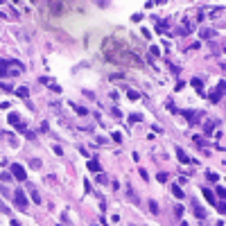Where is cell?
I'll use <instances>...</instances> for the list:
<instances>
[{
	"mask_svg": "<svg viewBox=\"0 0 226 226\" xmlns=\"http://www.w3.org/2000/svg\"><path fill=\"white\" fill-rule=\"evenodd\" d=\"M14 204L20 208V210H27V197H25V192H23L20 188H14Z\"/></svg>",
	"mask_w": 226,
	"mask_h": 226,
	"instance_id": "obj_1",
	"label": "cell"
},
{
	"mask_svg": "<svg viewBox=\"0 0 226 226\" xmlns=\"http://www.w3.org/2000/svg\"><path fill=\"white\" fill-rule=\"evenodd\" d=\"M9 172H11V176H16L18 181H27V172H25V167H23L20 163H14Z\"/></svg>",
	"mask_w": 226,
	"mask_h": 226,
	"instance_id": "obj_2",
	"label": "cell"
},
{
	"mask_svg": "<svg viewBox=\"0 0 226 226\" xmlns=\"http://www.w3.org/2000/svg\"><path fill=\"white\" fill-rule=\"evenodd\" d=\"M222 97H224V82H219L215 91H210V93H208V100H210L213 104H217L219 100H222Z\"/></svg>",
	"mask_w": 226,
	"mask_h": 226,
	"instance_id": "obj_3",
	"label": "cell"
},
{
	"mask_svg": "<svg viewBox=\"0 0 226 226\" xmlns=\"http://www.w3.org/2000/svg\"><path fill=\"white\" fill-rule=\"evenodd\" d=\"M179 113H181V115H185L190 124H197V122L201 120V111H179Z\"/></svg>",
	"mask_w": 226,
	"mask_h": 226,
	"instance_id": "obj_4",
	"label": "cell"
},
{
	"mask_svg": "<svg viewBox=\"0 0 226 226\" xmlns=\"http://www.w3.org/2000/svg\"><path fill=\"white\" fill-rule=\"evenodd\" d=\"M7 120H9V124H14V127H18L20 131H25V122L20 120V115H18V113H9V115H7Z\"/></svg>",
	"mask_w": 226,
	"mask_h": 226,
	"instance_id": "obj_5",
	"label": "cell"
},
{
	"mask_svg": "<svg viewBox=\"0 0 226 226\" xmlns=\"http://www.w3.org/2000/svg\"><path fill=\"white\" fill-rule=\"evenodd\" d=\"M14 63H16V61H2V59H0V79H2V77H7V75H11V72H14V70H9V68L14 66Z\"/></svg>",
	"mask_w": 226,
	"mask_h": 226,
	"instance_id": "obj_6",
	"label": "cell"
},
{
	"mask_svg": "<svg viewBox=\"0 0 226 226\" xmlns=\"http://www.w3.org/2000/svg\"><path fill=\"white\" fill-rule=\"evenodd\" d=\"M190 84H192V88H195L197 93H199V95H204V82H201L199 77H195V79H192Z\"/></svg>",
	"mask_w": 226,
	"mask_h": 226,
	"instance_id": "obj_7",
	"label": "cell"
},
{
	"mask_svg": "<svg viewBox=\"0 0 226 226\" xmlns=\"http://www.w3.org/2000/svg\"><path fill=\"white\" fill-rule=\"evenodd\" d=\"M201 192H204V197H206V201H208V204L217 206V201H215V195H213V192H210V190H208V188H204V190H201Z\"/></svg>",
	"mask_w": 226,
	"mask_h": 226,
	"instance_id": "obj_8",
	"label": "cell"
},
{
	"mask_svg": "<svg viewBox=\"0 0 226 226\" xmlns=\"http://www.w3.org/2000/svg\"><path fill=\"white\" fill-rule=\"evenodd\" d=\"M217 124H219V122H206V127H204V136H213V131H215Z\"/></svg>",
	"mask_w": 226,
	"mask_h": 226,
	"instance_id": "obj_9",
	"label": "cell"
},
{
	"mask_svg": "<svg viewBox=\"0 0 226 226\" xmlns=\"http://www.w3.org/2000/svg\"><path fill=\"white\" fill-rule=\"evenodd\" d=\"M14 93H16V95H18V97H23V100H27V97H30V91H27L25 86H20V88H16Z\"/></svg>",
	"mask_w": 226,
	"mask_h": 226,
	"instance_id": "obj_10",
	"label": "cell"
},
{
	"mask_svg": "<svg viewBox=\"0 0 226 226\" xmlns=\"http://www.w3.org/2000/svg\"><path fill=\"white\" fill-rule=\"evenodd\" d=\"M176 158L181 161V163H190V158H188V156H185V152H183L181 147H176Z\"/></svg>",
	"mask_w": 226,
	"mask_h": 226,
	"instance_id": "obj_11",
	"label": "cell"
},
{
	"mask_svg": "<svg viewBox=\"0 0 226 226\" xmlns=\"http://www.w3.org/2000/svg\"><path fill=\"white\" fill-rule=\"evenodd\" d=\"M86 167H88L91 172H102V170H100V163H97L95 158H93V161H88V163H86Z\"/></svg>",
	"mask_w": 226,
	"mask_h": 226,
	"instance_id": "obj_12",
	"label": "cell"
},
{
	"mask_svg": "<svg viewBox=\"0 0 226 226\" xmlns=\"http://www.w3.org/2000/svg\"><path fill=\"white\" fill-rule=\"evenodd\" d=\"M172 195H174L176 197V199H183V197H185V192H183V190L181 188H179V185L174 183V185H172Z\"/></svg>",
	"mask_w": 226,
	"mask_h": 226,
	"instance_id": "obj_13",
	"label": "cell"
},
{
	"mask_svg": "<svg viewBox=\"0 0 226 226\" xmlns=\"http://www.w3.org/2000/svg\"><path fill=\"white\" fill-rule=\"evenodd\" d=\"M158 210H161L158 204H156L154 199H149V213H152V215H158Z\"/></svg>",
	"mask_w": 226,
	"mask_h": 226,
	"instance_id": "obj_14",
	"label": "cell"
},
{
	"mask_svg": "<svg viewBox=\"0 0 226 226\" xmlns=\"http://www.w3.org/2000/svg\"><path fill=\"white\" fill-rule=\"evenodd\" d=\"M195 215L199 217V219H204V217H206V210H204V208H199V206L195 204Z\"/></svg>",
	"mask_w": 226,
	"mask_h": 226,
	"instance_id": "obj_15",
	"label": "cell"
},
{
	"mask_svg": "<svg viewBox=\"0 0 226 226\" xmlns=\"http://www.w3.org/2000/svg\"><path fill=\"white\" fill-rule=\"evenodd\" d=\"M127 97H129L131 102H136V100H140V95H138L136 91H127Z\"/></svg>",
	"mask_w": 226,
	"mask_h": 226,
	"instance_id": "obj_16",
	"label": "cell"
},
{
	"mask_svg": "<svg viewBox=\"0 0 226 226\" xmlns=\"http://www.w3.org/2000/svg\"><path fill=\"white\" fill-rule=\"evenodd\" d=\"M167 30V20H161V23H156V32H165Z\"/></svg>",
	"mask_w": 226,
	"mask_h": 226,
	"instance_id": "obj_17",
	"label": "cell"
},
{
	"mask_svg": "<svg viewBox=\"0 0 226 226\" xmlns=\"http://www.w3.org/2000/svg\"><path fill=\"white\" fill-rule=\"evenodd\" d=\"M140 120H143V115H140V113H131V115H129V122H134V124H136V122H140Z\"/></svg>",
	"mask_w": 226,
	"mask_h": 226,
	"instance_id": "obj_18",
	"label": "cell"
},
{
	"mask_svg": "<svg viewBox=\"0 0 226 226\" xmlns=\"http://www.w3.org/2000/svg\"><path fill=\"white\" fill-rule=\"evenodd\" d=\"M32 201H34V204H41V195H39L34 188H32Z\"/></svg>",
	"mask_w": 226,
	"mask_h": 226,
	"instance_id": "obj_19",
	"label": "cell"
},
{
	"mask_svg": "<svg viewBox=\"0 0 226 226\" xmlns=\"http://www.w3.org/2000/svg\"><path fill=\"white\" fill-rule=\"evenodd\" d=\"M206 176H208V181H219V174H215V172H206Z\"/></svg>",
	"mask_w": 226,
	"mask_h": 226,
	"instance_id": "obj_20",
	"label": "cell"
},
{
	"mask_svg": "<svg viewBox=\"0 0 226 226\" xmlns=\"http://www.w3.org/2000/svg\"><path fill=\"white\" fill-rule=\"evenodd\" d=\"M0 181H5V183L11 181V172H2V174H0Z\"/></svg>",
	"mask_w": 226,
	"mask_h": 226,
	"instance_id": "obj_21",
	"label": "cell"
},
{
	"mask_svg": "<svg viewBox=\"0 0 226 226\" xmlns=\"http://www.w3.org/2000/svg\"><path fill=\"white\" fill-rule=\"evenodd\" d=\"M215 190H217V195L222 197V199H224V197H226V188H224V185H217Z\"/></svg>",
	"mask_w": 226,
	"mask_h": 226,
	"instance_id": "obj_22",
	"label": "cell"
},
{
	"mask_svg": "<svg viewBox=\"0 0 226 226\" xmlns=\"http://www.w3.org/2000/svg\"><path fill=\"white\" fill-rule=\"evenodd\" d=\"M174 217H183V206H176L174 208Z\"/></svg>",
	"mask_w": 226,
	"mask_h": 226,
	"instance_id": "obj_23",
	"label": "cell"
},
{
	"mask_svg": "<svg viewBox=\"0 0 226 226\" xmlns=\"http://www.w3.org/2000/svg\"><path fill=\"white\" fill-rule=\"evenodd\" d=\"M156 179H158V183H167V174H165V172H161Z\"/></svg>",
	"mask_w": 226,
	"mask_h": 226,
	"instance_id": "obj_24",
	"label": "cell"
},
{
	"mask_svg": "<svg viewBox=\"0 0 226 226\" xmlns=\"http://www.w3.org/2000/svg\"><path fill=\"white\" fill-rule=\"evenodd\" d=\"M201 36H204V39H210L213 32H210V30H201Z\"/></svg>",
	"mask_w": 226,
	"mask_h": 226,
	"instance_id": "obj_25",
	"label": "cell"
},
{
	"mask_svg": "<svg viewBox=\"0 0 226 226\" xmlns=\"http://www.w3.org/2000/svg\"><path fill=\"white\" fill-rule=\"evenodd\" d=\"M113 140L120 143V140H122V134H120V131H115V134H113Z\"/></svg>",
	"mask_w": 226,
	"mask_h": 226,
	"instance_id": "obj_26",
	"label": "cell"
},
{
	"mask_svg": "<svg viewBox=\"0 0 226 226\" xmlns=\"http://www.w3.org/2000/svg\"><path fill=\"white\" fill-rule=\"evenodd\" d=\"M0 195H2V197H9V190L5 188V185H0Z\"/></svg>",
	"mask_w": 226,
	"mask_h": 226,
	"instance_id": "obj_27",
	"label": "cell"
},
{
	"mask_svg": "<svg viewBox=\"0 0 226 226\" xmlns=\"http://www.w3.org/2000/svg\"><path fill=\"white\" fill-rule=\"evenodd\" d=\"M111 113H113V115H115V118H118V120H122V113H120V109H113Z\"/></svg>",
	"mask_w": 226,
	"mask_h": 226,
	"instance_id": "obj_28",
	"label": "cell"
},
{
	"mask_svg": "<svg viewBox=\"0 0 226 226\" xmlns=\"http://www.w3.org/2000/svg\"><path fill=\"white\" fill-rule=\"evenodd\" d=\"M0 88H2V91H9V93H11V91H14V86H9V84H0Z\"/></svg>",
	"mask_w": 226,
	"mask_h": 226,
	"instance_id": "obj_29",
	"label": "cell"
},
{
	"mask_svg": "<svg viewBox=\"0 0 226 226\" xmlns=\"http://www.w3.org/2000/svg\"><path fill=\"white\" fill-rule=\"evenodd\" d=\"M97 183H106V174H97Z\"/></svg>",
	"mask_w": 226,
	"mask_h": 226,
	"instance_id": "obj_30",
	"label": "cell"
},
{
	"mask_svg": "<svg viewBox=\"0 0 226 226\" xmlns=\"http://www.w3.org/2000/svg\"><path fill=\"white\" fill-rule=\"evenodd\" d=\"M54 154H57V156H61V154H63V149L59 147V145H54Z\"/></svg>",
	"mask_w": 226,
	"mask_h": 226,
	"instance_id": "obj_31",
	"label": "cell"
},
{
	"mask_svg": "<svg viewBox=\"0 0 226 226\" xmlns=\"http://www.w3.org/2000/svg\"><path fill=\"white\" fill-rule=\"evenodd\" d=\"M32 167H41V161H39V158H32Z\"/></svg>",
	"mask_w": 226,
	"mask_h": 226,
	"instance_id": "obj_32",
	"label": "cell"
},
{
	"mask_svg": "<svg viewBox=\"0 0 226 226\" xmlns=\"http://www.w3.org/2000/svg\"><path fill=\"white\" fill-rule=\"evenodd\" d=\"M9 226H20V222H16V219H11V224Z\"/></svg>",
	"mask_w": 226,
	"mask_h": 226,
	"instance_id": "obj_33",
	"label": "cell"
},
{
	"mask_svg": "<svg viewBox=\"0 0 226 226\" xmlns=\"http://www.w3.org/2000/svg\"><path fill=\"white\" fill-rule=\"evenodd\" d=\"M179 226H188V222H181V224H179Z\"/></svg>",
	"mask_w": 226,
	"mask_h": 226,
	"instance_id": "obj_34",
	"label": "cell"
}]
</instances>
